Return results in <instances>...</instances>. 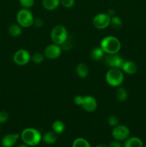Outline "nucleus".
Listing matches in <instances>:
<instances>
[{
    "label": "nucleus",
    "instance_id": "0eeeda50",
    "mask_svg": "<svg viewBox=\"0 0 146 147\" xmlns=\"http://www.w3.org/2000/svg\"><path fill=\"white\" fill-rule=\"evenodd\" d=\"M110 18L107 13H100L94 17L92 24L97 30H104L110 26Z\"/></svg>",
    "mask_w": 146,
    "mask_h": 147
},
{
    "label": "nucleus",
    "instance_id": "72a5a7b5",
    "mask_svg": "<svg viewBox=\"0 0 146 147\" xmlns=\"http://www.w3.org/2000/svg\"><path fill=\"white\" fill-rule=\"evenodd\" d=\"M18 147H31V146H29V145H27V144H26L23 143V144H21L19 145Z\"/></svg>",
    "mask_w": 146,
    "mask_h": 147
},
{
    "label": "nucleus",
    "instance_id": "9b49d317",
    "mask_svg": "<svg viewBox=\"0 0 146 147\" xmlns=\"http://www.w3.org/2000/svg\"><path fill=\"white\" fill-rule=\"evenodd\" d=\"M81 106L85 111L89 113L94 112L97 107V100L95 98L92 96H83V100Z\"/></svg>",
    "mask_w": 146,
    "mask_h": 147
},
{
    "label": "nucleus",
    "instance_id": "f704fd0d",
    "mask_svg": "<svg viewBox=\"0 0 146 147\" xmlns=\"http://www.w3.org/2000/svg\"><path fill=\"white\" fill-rule=\"evenodd\" d=\"M143 147H146V144L144 145V146H143Z\"/></svg>",
    "mask_w": 146,
    "mask_h": 147
},
{
    "label": "nucleus",
    "instance_id": "f8f14e48",
    "mask_svg": "<svg viewBox=\"0 0 146 147\" xmlns=\"http://www.w3.org/2000/svg\"><path fill=\"white\" fill-rule=\"evenodd\" d=\"M19 137L20 135L19 134H7L1 139V146L2 147H13L16 144Z\"/></svg>",
    "mask_w": 146,
    "mask_h": 147
},
{
    "label": "nucleus",
    "instance_id": "2f4dec72",
    "mask_svg": "<svg viewBox=\"0 0 146 147\" xmlns=\"http://www.w3.org/2000/svg\"><path fill=\"white\" fill-rule=\"evenodd\" d=\"M109 147H123V146H122L120 142L117 140H114L110 142V144H109Z\"/></svg>",
    "mask_w": 146,
    "mask_h": 147
},
{
    "label": "nucleus",
    "instance_id": "ddd939ff",
    "mask_svg": "<svg viewBox=\"0 0 146 147\" xmlns=\"http://www.w3.org/2000/svg\"><path fill=\"white\" fill-rule=\"evenodd\" d=\"M121 70L123 73L127 75H134L137 71V65L135 63L131 60H125Z\"/></svg>",
    "mask_w": 146,
    "mask_h": 147
},
{
    "label": "nucleus",
    "instance_id": "dca6fc26",
    "mask_svg": "<svg viewBox=\"0 0 146 147\" xmlns=\"http://www.w3.org/2000/svg\"><path fill=\"white\" fill-rule=\"evenodd\" d=\"M60 0H42V5L48 11H53L60 6Z\"/></svg>",
    "mask_w": 146,
    "mask_h": 147
},
{
    "label": "nucleus",
    "instance_id": "c85d7f7f",
    "mask_svg": "<svg viewBox=\"0 0 146 147\" xmlns=\"http://www.w3.org/2000/svg\"><path fill=\"white\" fill-rule=\"evenodd\" d=\"M33 25L37 28H41L44 25V20L41 18H35L34 20Z\"/></svg>",
    "mask_w": 146,
    "mask_h": 147
},
{
    "label": "nucleus",
    "instance_id": "423d86ee",
    "mask_svg": "<svg viewBox=\"0 0 146 147\" xmlns=\"http://www.w3.org/2000/svg\"><path fill=\"white\" fill-rule=\"evenodd\" d=\"M130 129L127 126L125 125L118 124L117 126L113 127L112 131V136L115 140L122 142L125 141L128 137H130Z\"/></svg>",
    "mask_w": 146,
    "mask_h": 147
},
{
    "label": "nucleus",
    "instance_id": "c756f323",
    "mask_svg": "<svg viewBox=\"0 0 146 147\" xmlns=\"http://www.w3.org/2000/svg\"><path fill=\"white\" fill-rule=\"evenodd\" d=\"M83 100V96H76L74 98V104L77 105V106H81Z\"/></svg>",
    "mask_w": 146,
    "mask_h": 147
},
{
    "label": "nucleus",
    "instance_id": "f3484780",
    "mask_svg": "<svg viewBox=\"0 0 146 147\" xmlns=\"http://www.w3.org/2000/svg\"><path fill=\"white\" fill-rule=\"evenodd\" d=\"M104 55H105V53L100 47H94L90 52V56L94 61H100L102 59L104 58Z\"/></svg>",
    "mask_w": 146,
    "mask_h": 147
},
{
    "label": "nucleus",
    "instance_id": "412c9836",
    "mask_svg": "<svg viewBox=\"0 0 146 147\" xmlns=\"http://www.w3.org/2000/svg\"><path fill=\"white\" fill-rule=\"evenodd\" d=\"M52 129L57 134H60L65 130V125L62 121H55L52 125Z\"/></svg>",
    "mask_w": 146,
    "mask_h": 147
},
{
    "label": "nucleus",
    "instance_id": "4468645a",
    "mask_svg": "<svg viewBox=\"0 0 146 147\" xmlns=\"http://www.w3.org/2000/svg\"><path fill=\"white\" fill-rule=\"evenodd\" d=\"M143 142L141 139L137 136L128 137L125 141L123 147H143Z\"/></svg>",
    "mask_w": 146,
    "mask_h": 147
},
{
    "label": "nucleus",
    "instance_id": "6e6552de",
    "mask_svg": "<svg viewBox=\"0 0 146 147\" xmlns=\"http://www.w3.org/2000/svg\"><path fill=\"white\" fill-rule=\"evenodd\" d=\"M31 60V55L25 49H19L15 52L13 56V61L17 65H25Z\"/></svg>",
    "mask_w": 146,
    "mask_h": 147
},
{
    "label": "nucleus",
    "instance_id": "7ed1b4c3",
    "mask_svg": "<svg viewBox=\"0 0 146 147\" xmlns=\"http://www.w3.org/2000/svg\"><path fill=\"white\" fill-rule=\"evenodd\" d=\"M105 80L111 87H119L124 81V73L120 68L111 67L106 73Z\"/></svg>",
    "mask_w": 146,
    "mask_h": 147
},
{
    "label": "nucleus",
    "instance_id": "b1692460",
    "mask_svg": "<svg viewBox=\"0 0 146 147\" xmlns=\"http://www.w3.org/2000/svg\"><path fill=\"white\" fill-rule=\"evenodd\" d=\"M44 54L41 53H35L31 55V60H32L35 64H40L44 61Z\"/></svg>",
    "mask_w": 146,
    "mask_h": 147
},
{
    "label": "nucleus",
    "instance_id": "9d476101",
    "mask_svg": "<svg viewBox=\"0 0 146 147\" xmlns=\"http://www.w3.org/2000/svg\"><path fill=\"white\" fill-rule=\"evenodd\" d=\"M62 49L61 46L53 43L46 47L44 51V55L46 58L54 60L60 57L62 53Z\"/></svg>",
    "mask_w": 146,
    "mask_h": 147
},
{
    "label": "nucleus",
    "instance_id": "473e14b6",
    "mask_svg": "<svg viewBox=\"0 0 146 147\" xmlns=\"http://www.w3.org/2000/svg\"><path fill=\"white\" fill-rule=\"evenodd\" d=\"M95 147H109V145L104 144H101L97 145Z\"/></svg>",
    "mask_w": 146,
    "mask_h": 147
},
{
    "label": "nucleus",
    "instance_id": "4be33fe9",
    "mask_svg": "<svg viewBox=\"0 0 146 147\" xmlns=\"http://www.w3.org/2000/svg\"><path fill=\"white\" fill-rule=\"evenodd\" d=\"M72 147H92L87 140L82 137L77 138L73 142Z\"/></svg>",
    "mask_w": 146,
    "mask_h": 147
},
{
    "label": "nucleus",
    "instance_id": "a878e982",
    "mask_svg": "<svg viewBox=\"0 0 146 147\" xmlns=\"http://www.w3.org/2000/svg\"><path fill=\"white\" fill-rule=\"evenodd\" d=\"M119 122H120V120H119V118L117 116L111 115L108 118V123L112 127H115V126H117L119 124Z\"/></svg>",
    "mask_w": 146,
    "mask_h": 147
},
{
    "label": "nucleus",
    "instance_id": "cd10ccee",
    "mask_svg": "<svg viewBox=\"0 0 146 147\" xmlns=\"http://www.w3.org/2000/svg\"><path fill=\"white\" fill-rule=\"evenodd\" d=\"M9 119V114L4 111H0V124L7 122Z\"/></svg>",
    "mask_w": 146,
    "mask_h": 147
},
{
    "label": "nucleus",
    "instance_id": "39448f33",
    "mask_svg": "<svg viewBox=\"0 0 146 147\" xmlns=\"http://www.w3.org/2000/svg\"><path fill=\"white\" fill-rule=\"evenodd\" d=\"M34 20L33 14L29 9H21L17 14V24L24 28L29 27L33 25Z\"/></svg>",
    "mask_w": 146,
    "mask_h": 147
},
{
    "label": "nucleus",
    "instance_id": "7c9ffc66",
    "mask_svg": "<svg viewBox=\"0 0 146 147\" xmlns=\"http://www.w3.org/2000/svg\"><path fill=\"white\" fill-rule=\"evenodd\" d=\"M62 49L64 50H70L72 48V44L69 41H66L62 45Z\"/></svg>",
    "mask_w": 146,
    "mask_h": 147
},
{
    "label": "nucleus",
    "instance_id": "c9c22d12",
    "mask_svg": "<svg viewBox=\"0 0 146 147\" xmlns=\"http://www.w3.org/2000/svg\"><path fill=\"white\" fill-rule=\"evenodd\" d=\"M0 132H1V126H0Z\"/></svg>",
    "mask_w": 146,
    "mask_h": 147
},
{
    "label": "nucleus",
    "instance_id": "20e7f679",
    "mask_svg": "<svg viewBox=\"0 0 146 147\" xmlns=\"http://www.w3.org/2000/svg\"><path fill=\"white\" fill-rule=\"evenodd\" d=\"M51 39L53 43L61 46L67 40L68 34L67 29L62 24L54 26L51 31Z\"/></svg>",
    "mask_w": 146,
    "mask_h": 147
},
{
    "label": "nucleus",
    "instance_id": "e433bc0d",
    "mask_svg": "<svg viewBox=\"0 0 146 147\" xmlns=\"http://www.w3.org/2000/svg\"><path fill=\"white\" fill-rule=\"evenodd\" d=\"M109 1H112V0H109Z\"/></svg>",
    "mask_w": 146,
    "mask_h": 147
},
{
    "label": "nucleus",
    "instance_id": "f257e3e1",
    "mask_svg": "<svg viewBox=\"0 0 146 147\" xmlns=\"http://www.w3.org/2000/svg\"><path fill=\"white\" fill-rule=\"evenodd\" d=\"M20 138L23 143L31 147L37 146L41 142L42 136L37 129L34 128H27L21 131Z\"/></svg>",
    "mask_w": 146,
    "mask_h": 147
},
{
    "label": "nucleus",
    "instance_id": "6ab92c4d",
    "mask_svg": "<svg viewBox=\"0 0 146 147\" xmlns=\"http://www.w3.org/2000/svg\"><path fill=\"white\" fill-rule=\"evenodd\" d=\"M115 96L117 100L123 102V101H125V100L127 99V97H128V93H127V91L126 90L125 88L119 86V87H117V90H116Z\"/></svg>",
    "mask_w": 146,
    "mask_h": 147
},
{
    "label": "nucleus",
    "instance_id": "1a4fd4ad",
    "mask_svg": "<svg viewBox=\"0 0 146 147\" xmlns=\"http://www.w3.org/2000/svg\"><path fill=\"white\" fill-rule=\"evenodd\" d=\"M104 63L107 66L111 67H115V68L121 69L125 60L117 54H106L104 55Z\"/></svg>",
    "mask_w": 146,
    "mask_h": 147
},
{
    "label": "nucleus",
    "instance_id": "2eb2a0df",
    "mask_svg": "<svg viewBox=\"0 0 146 147\" xmlns=\"http://www.w3.org/2000/svg\"><path fill=\"white\" fill-rule=\"evenodd\" d=\"M57 140V134L54 133L53 131H47L44 134L42 138V141L44 142L45 144L49 145L54 144Z\"/></svg>",
    "mask_w": 146,
    "mask_h": 147
},
{
    "label": "nucleus",
    "instance_id": "bb28decb",
    "mask_svg": "<svg viewBox=\"0 0 146 147\" xmlns=\"http://www.w3.org/2000/svg\"><path fill=\"white\" fill-rule=\"evenodd\" d=\"M60 4L64 8L70 9L74 6V4H75V0H60Z\"/></svg>",
    "mask_w": 146,
    "mask_h": 147
},
{
    "label": "nucleus",
    "instance_id": "aec40b11",
    "mask_svg": "<svg viewBox=\"0 0 146 147\" xmlns=\"http://www.w3.org/2000/svg\"><path fill=\"white\" fill-rule=\"evenodd\" d=\"M22 32L21 27L18 24H12L9 27L8 33L12 37H18Z\"/></svg>",
    "mask_w": 146,
    "mask_h": 147
},
{
    "label": "nucleus",
    "instance_id": "f03ea898",
    "mask_svg": "<svg viewBox=\"0 0 146 147\" xmlns=\"http://www.w3.org/2000/svg\"><path fill=\"white\" fill-rule=\"evenodd\" d=\"M100 47L105 54H117L121 49V42L114 36H106L100 42Z\"/></svg>",
    "mask_w": 146,
    "mask_h": 147
},
{
    "label": "nucleus",
    "instance_id": "5701e85b",
    "mask_svg": "<svg viewBox=\"0 0 146 147\" xmlns=\"http://www.w3.org/2000/svg\"><path fill=\"white\" fill-rule=\"evenodd\" d=\"M110 26L115 30H119L123 27V21L120 17L115 15L110 18Z\"/></svg>",
    "mask_w": 146,
    "mask_h": 147
},
{
    "label": "nucleus",
    "instance_id": "393cba45",
    "mask_svg": "<svg viewBox=\"0 0 146 147\" xmlns=\"http://www.w3.org/2000/svg\"><path fill=\"white\" fill-rule=\"evenodd\" d=\"M20 5L24 9H30L34 4V0H19Z\"/></svg>",
    "mask_w": 146,
    "mask_h": 147
},
{
    "label": "nucleus",
    "instance_id": "a211bd4d",
    "mask_svg": "<svg viewBox=\"0 0 146 147\" xmlns=\"http://www.w3.org/2000/svg\"><path fill=\"white\" fill-rule=\"evenodd\" d=\"M76 73L80 78H85L89 74V67L84 63H80L76 67Z\"/></svg>",
    "mask_w": 146,
    "mask_h": 147
}]
</instances>
